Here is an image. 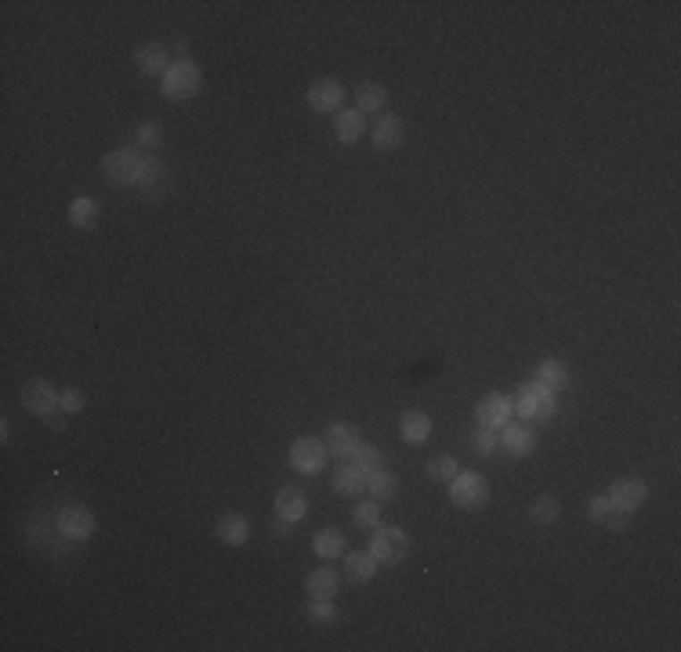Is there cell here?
<instances>
[{
    "label": "cell",
    "instance_id": "6da1fadb",
    "mask_svg": "<svg viewBox=\"0 0 681 652\" xmlns=\"http://www.w3.org/2000/svg\"><path fill=\"white\" fill-rule=\"evenodd\" d=\"M102 178L116 188H139L146 196H160L167 188V163L156 156V153H142V149H134V146H120L113 153L102 156Z\"/></svg>",
    "mask_w": 681,
    "mask_h": 652
},
{
    "label": "cell",
    "instance_id": "7a4b0ae2",
    "mask_svg": "<svg viewBox=\"0 0 681 652\" xmlns=\"http://www.w3.org/2000/svg\"><path fill=\"white\" fill-rule=\"evenodd\" d=\"M511 399H515V414L533 421V424H548L559 414V391H551L548 384H540V380L518 384V391Z\"/></svg>",
    "mask_w": 681,
    "mask_h": 652
},
{
    "label": "cell",
    "instance_id": "3957f363",
    "mask_svg": "<svg viewBox=\"0 0 681 652\" xmlns=\"http://www.w3.org/2000/svg\"><path fill=\"white\" fill-rule=\"evenodd\" d=\"M160 88H164V95H167L171 102L196 98L199 88H203V70H199V65H196L192 58H174V62L167 65V73H164Z\"/></svg>",
    "mask_w": 681,
    "mask_h": 652
},
{
    "label": "cell",
    "instance_id": "277c9868",
    "mask_svg": "<svg viewBox=\"0 0 681 652\" xmlns=\"http://www.w3.org/2000/svg\"><path fill=\"white\" fill-rule=\"evenodd\" d=\"M410 548H414V540H410V533H406L402 526H377V530H370V548L366 551L377 558V565H399V562H406Z\"/></svg>",
    "mask_w": 681,
    "mask_h": 652
},
{
    "label": "cell",
    "instance_id": "5b68a950",
    "mask_svg": "<svg viewBox=\"0 0 681 652\" xmlns=\"http://www.w3.org/2000/svg\"><path fill=\"white\" fill-rule=\"evenodd\" d=\"M22 406L33 414V417H40V421H51V417H58L62 414V391L47 380V377H29L26 384H22Z\"/></svg>",
    "mask_w": 681,
    "mask_h": 652
},
{
    "label": "cell",
    "instance_id": "8992f818",
    "mask_svg": "<svg viewBox=\"0 0 681 652\" xmlns=\"http://www.w3.org/2000/svg\"><path fill=\"white\" fill-rule=\"evenodd\" d=\"M95 511L88 504H65L58 514H55V533L70 544H84L95 537Z\"/></svg>",
    "mask_w": 681,
    "mask_h": 652
},
{
    "label": "cell",
    "instance_id": "52a82bcc",
    "mask_svg": "<svg viewBox=\"0 0 681 652\" xmlns=\"http://www.w3.org/2000/svg\"><path fill=\"white\" fill-rule=\"evenodd\" d=\"M493 489L486 482V475L479 472H457V479L450 482V500L460 507V511H483L490 504Z\"/></svg>",
    "mask_w": 681,
    "mask_h": 652
},
{
    "label": "cell",
    "instance_id": "ba28073f",
    "mask_svg": "<svg viewBox=\"0 0 681 652\" xmlns=\"http://www.w3.org/2000/svg\"><path fill=\"white\" fill-rule=\"evenodd\" d=\"M287 461H290V468H294L298 475L315 479V475L326 468L330 453H326V442H323V439H315V435H298V439L290 442Z\"/></svg>",
    "mask_w": 681,
    "mask_h": 652
},
{
    "label": "cell",
    "instance_id": "9c48e42d",
    "mask_svg": "<svg viewBox=\"0 0 681 652\" xmlns=\"http://www.w3.org/2000/svg\"><path fill=\"white\" fill-rule=\"evenodd\" d=\"M323 442H326V453L333 456V461H352V453H356L366 439H363V431H359L356 424H349V421H333V424H326Z\"/></svg>",
    "mask_w": 681,
    "mask_h": 652
},
{
    "label": "cell",
    "instance_id": "30bf717a",
    "mask_svg": "<svg viewBox=\"0 0 681 652\" xmlns=\"http://www.w3.org/2000/svg\"><path fill=\"white\" fill-rule=\"evenodd\" d=\"M605 497H609L612 507H620V511L635 514V511H642V504L649 500V486H645V479L627 475V479H617V482H612V486L605 489Z\"/></svg>",
    "mask_w": 681,
    "mask_h": 652
},
{
    "label": "cell",
    "instance_id": "8fae6325",
    "mask_svg": "<svg viewBox=\"0 0 681 652\" xmlns=\"http://www.w3.org/2000/svg\"><path fill=\"white\" fill-rule=\"evenodd\" d=\"M475 421L500 431L508 421H515V399L504 396V391H490V396H483L475 403Z\"/></svg>",
    "mask_w": 681,
    "mask_h": 652
},
{
    "label": "cell",
    "instance_id": "7c38bea8",
    "mask_svg": "<svg viewBox=\"0 0 681 652\" xmlns=\"http://www.w3.org/2000/svg\"><path fill=\"white\" fill-rule=\"evenodd\" d=\"M345 84L340 80H333V77H323V80H315L312 88H308V105H312V113H340L345 109Z\"/></svg>",
    "mask_w": 681,
    "mask_h": 652
},
{
    "label": "cell",
    "instance_id": "4fadbf2b",
    "mask_svg": "<svg viewBox=\"0 0 681 652\" xmlns=\"http://www.w3.org/2000/svg\"><path fill=\"white\" fill-rule=\"evenodd\" d=\"M536 449V431L533 424H522V421H508L500 428V453H508L511 461H522Z\"/></svg>",
    "mask_w": 681,
    "mask_h": 652
},
{
    "label": "cell",
    "instance_id": "5bb4252c",
    "mask_svg": "<svg viewBox=\"0 0 681 652\" xmlns=\"http://www.w3.org/2000/svg\"><path fill=\"white\" fill-rule=\"evenodd\" d=\"M370 142H374V149H381V153L399 149V146L406 142V120L395 116V113H381V120H377L374 130H370Z\"/></svg>",
    "mask_w": 681,
    "mask_h": 652
},
{
    "label": "cell",
    "instance_id": "9a60e30c",
    "mask_svg": "<svg viewBox=\"0 0 681 652\" xmlns=\"http://www.w3.org/2000/svg\"><path fill=\"white\" fill-rule=\"evenodd\" d=\"M214 537L225 544V548H243L250 540V518L240 514V511H229L214 522Z\"/></svg>",
    "mask_w": 681,
    "mask_h": 652
},
{
    "label": "cell",
    "instance_id": "2e32d148",
    "mask_svg": "<svg viewBox=\"0 0 681 652\" xmlns=\"http://www.w3.org/2000/svg\"><path fill=\"white\" fill-rule=\"evenodd\" d=\"M174 58H171V51L164 47V44H142L139 51H134V65H139V73L142 77H160L164 80V73H167V65H171Z\"/></svg>",
    "mask_w": 681,
    "mask_h": 652
},
{
    "label": "cell",
    "instance_id": "e0dca14e",
    "mask_svg": "<svg viewBox=\"0 0 681 652\" xmlns=\"http://www.w3.org/2000/svg\"><path fill=\"white\" fill-rule=\"evenodd\" d=\"M333 138H337L340 146L363 142V138H366V116H363L359 109H340V113L333 116Z\"/></svg>",
    "mask_w": 681,
    "mask_h": 652
},
{
    "label": "cell",
    "instance_id": "ac0fdd59",
    "mask_svg": "<svg viewBox=\"0 0 681 652\" xmlns=\"http://www.w3.org/2000/svg\"><path fill=\"white\" fill-rule=\"evenodd\" d=\"M305 591L308 598H337L340 595V573L333 565H319L305 576Z\"/></svg>",
    "mask_w": 681,
    "mask_h": 652
},
{
    "label": "cell",
    "instance_id": "d6986e66",
    "mask_svg": "<svg viewBox=\"0 0 681 652\" xmlns=\"http://www.w3.org/2000/svg\"><path fill=\"white\" fill-rule=\"evenodd\" d=\"M330 486L337 493H345V497H363L366 493V472L352 461H337V472L330 479Z\"/></svg>",
    "mask_w": 681,
    "mask_h": 652
},
{
    "label": "cell",
    "instance_id": "ffe728a7",
    "mask_svg": "<svg viewBox=\"0 0 681 652\" xmlns=\"http://www.w3.org/2000/svg\"><path fill=\"white\" fill-rule=\"evenodd\" d=\"M432 431H435V421H432L428 414H421V410L402 414V421H399V435H402L406 446H421V442H428Z\"/></svg>",
    "mask_w": 681,
    "mask_h": 652
},
{
    "label": "cell",
    "instance_id": "44dd1931",
    "mask_svg": "<svg viewBox=\"0 0 681 652\" xmlns=\"http://www.w3.org/2000/svg\"><path fill=\"white\" fill-rule=\"evenodd\" d=\"M276 514L287 518L290 526H294V522H301V518L308 514V497H305V489H298V486H280V489H276Z\"/></svg>",
    "mask_w": 681,
    "mask_h": 652
},
{
    "label": "cell",
    "instance_id": "7402d4cb",
    "mask_svg": "<svg viewBox=\"0 0 681 652\" xmlns=\"http://www.w3.org/2000/svg\"><path fill=\"white\" fill-rule=\"evenodd\" d=\"M98 222H102V204L95 196H77V200H70V225L73 229L91 232Z\"/></svg>",
    "mask_w": 681,
    "mask_h": 652
},
{
    "label": "cell",
    "instance_id": "603a6c76",
    "mask_svg": "<svg viewBox=\"0 0 681 652\" xmlns=\"http://www.w3.org/2000/svg\"><path fill=\"white\" fill-rule=\"evenodd\" d=\"M533 380L548 384L551 391H566V388H569V380H573V370H569V363H566V359H543V363L536 366Z\"/></svg>",
    "mask_w": 681,
    "mask_h": 652
},
{
    "label": "cell",
    "instance_id": "cb8c5ba5",
    "mask_svg": "<svg viewBox=\"0 0 681 652\" xmlns=\"http://www.w3.org/2000/svg\"><path fill=\"white\" fill-rule=\"evenodd\" d=\"M312 551H315V558H326V562L345 558V533H340L337 526H323L312 537Z\"/></svg>",
    "mask_w": 681,
    "mask_h": 652
},
{
    "label": "cell",
    "instance_id": "d4e9b609",
    "mask_svg": "<svg viewBox=\"0 0 681 652\" xmlns=\"http://www.w3.org/2000/svg\"><path fill=\"white\" fill-rule=\"evenodd\" d=\"M377 558L370 551H345V576L352 583H370L377 576Z\"/></svg>",
    "mask_w": 681,
    "mask_h": 652
},
{
    "label": "cell",
    "instance_id": "484cf974",
    "mask_svg": "<svg viewBox=\"0 0 681 652\" xmlns=\"http://www.w3.org/2000/svg\"><path fill=\"white\" fill-rule=\"evenodd\" d=\"M388 105V91H384V84H374V80H363L359 88H356V109L366 116V113H381Z\"/></svg>",
    "mask_w": 681,
    "mask_h": 652
},
{
    "label": "cell",
    "instance_id": "4316f807",
    "mask_svg": "<svg viewBox=\"0 0 681 652\" xmlns=\"http://www.w3.org/2000/svg\"><path fill=\"white\" fill-rule=\"evenodd\" d=\"M130 146L142 149V153H160L164 149V127L156 120L139 123V127H134V135H130Z\"/></svg>",
    "mask_w": 681,
    "mask_h": 652
},
{
    "label": "cell",
    "instance_id": "83f0119b",
    "mask_svg": "<svg viewBox=\"0 0 681 652\" xmlns=\"http://www.w3.org/2000/svg\"><path fill=\"white\" fill-rule=\"evenodd\" d=\"M559 514H562V504H559V497H551V493L529 500V518L536 522V526H555Z\"/></svg>",
    "mask_w": 681,
    "mask_h": 652
},
{
    "label": "cell",
    "instance_id": "f1b7e54d",
    "mask_svg": "<svg viewBox=\"0 0 681 652\" xmlns=\"http://www.w3.org/2000/svg\"><path fill=\"white\" fill-rule=\"evenodd\" d=\"M395 493H399V479H395L391 472L377 468V472H370V475H366V497H374V500L388 504Z\"/></svg>",
    "mask_w": 681,
    "mask_h": 652
},
{
    "label": "cell",
    "instance_id": "f546056e",
    "mask_svg": "<svg viewBox=\"0 0 681 652\" xmlns=\"http://www.w3.org/2000/svg\"><path fill=\"white\" fill-rule=\"evenodd\" d=\"M425 472H428V479L432 482H453L457 479V472H460V464H457V456H450V453H439V456H432V461L425 464Z\"/></svg>",
    "mask_w": 681,
    "mask_h": 652
},
{
    "label": "cell",
    "instance_id": "4dcf8cb0",
    "mask_svg": "<svg viewBox=\"0 0 681 652\" xmlns=\"http://www.w3.org/2000/svg\"><path fill=\"white\" fill-rule=\"evenodd\" d=\"M471 449H475V456H493V453H500V431L479 424V428H475V435H471Z\"/></svg>",
    "mask_w": 681,
    "mask_h": 652
},
{
    "label": "cell",
    "instance_id": "1f68e13d",
    "mask_svg": "<svg viewBox=\"0 0 681 652\" xmlns=\"http://www.w3.org/2000/svg\"><path fill=\"white\" fill-rule=\"evenodd\" d=\"M352 522H356L359 530H366V533L377 530V526H381V500H374V497H370V500H359V504L352 507Z\"/></svg>",
    "mask_w": 681,
    "mask_h": 652
},
{
    "label": "cell",
    "instance_id": "d6a6232c",
    "mask_svg": "<svg viewBox=\"0 0 681 652\" xmlns=\"http://www.w3.org/2000/svg\"><path fill=\"white\" fill-rule=\"evenodd\" d=\"M308 620H312L315 627H330V623L340 620V613H337L333 598H308Z\"/></svg>",
    "mask_w": 681,
    "mask_h": 652
},
{
    "label": "cell",
    "instance_id": "836d02e7",
    "mask_svg": "<svg viewBox=\"0 0 681 652\" xmlns=\"http://www.w3.org/2000/svg\"><path fill=\"white\" fill-rule=\"evenodd\" d=\"M352 464H359V468L370 475V472L384 468V453H381V446H374V442H363V446L352 453Z\"/></svg>",
    "mask_w": 681,
    "mask_h": 652
},
{
    "label": "cell",
    "instance_id": "e575fe53",
    "mask_svg": "<svg viewBox=\"0 0 681 652\" xmlns=\"http://www.w3.org/2000/svg\"><path fill=\"white\" fill-rule=\"evenodd\" d=\"M84 406H88V396L80 388H62V414L77 417V414H84Z\"/></svg>",
    "mask_w": 681,
    "mask_h": 652
},
{
    "label": "cell",
    "instance_id": "d590c367",
    "mask_svg": "<svg viewBox=\"0 0 681 652\" xmlns=\"http://www.w3.org/2000/svg\"><path fill=\"white\" fill-rule=\"evenodd\" d=\"M612 511V504H609V497L605 493H594L591 500H587V518L591 522H598V526H601V522H605V514Z\"/></svg>",
    "mask_w": 681,
    "mask_h": 652
},
{
    "label": "cell",
    "instance_id": "8d00e7d4",
    "mask_svg": "<svg viewBox=\"0 0 681 652\" xmlns=\"http://www.w3.org/2000/svg\"><path fill=\"white\" fill-rule=\"evenodd\" d=\"M601 526H605V530H612V533H620V530H627V526H631V514H627V511H620V507H612V511L605 514Z\"/></svg>",
    "mask_w": 681,
    "mask_h": 652
},
{
    "label": "cell",
    "instance_id": "74e56055",
    "mask_svg": "<svg viewBox=\"0 0 681 652\" xmlns=\"http://www.w3.org/2000/svg\"><path fill=\"white\" fill-rule=\"evenodd\" d=\"M290 533H294V530H290V522H287V518H280V514L272 518V537H276V540H287Z\"/></svg>",
    "mask_w": 681,
    "mask_h": 652
},
{
    "label": "cell",
    "instance_id": "f35d334b",
    "mask_svg": "<svg viewBox=\"0 0 681 652\" xmlns=\"http://www.w3.org/2000/svg\"><path fill=\"white\" fill-rule=\"evenodd\" d=\"M174 54H178V58H189V40H174Z\"/></svg>",
    "mask_w": 681,
    "mask_h": 652
},
{
    "label": "cell",
    "instance_id": "ab89813d",
    "mask_svg": "<svg viewBox=\"0 0 681 652\" xmlns=\"http://www.w3.org/2000/svg\"><path fill=\"white\" fill-rule=\"evenodd\" d=\"M0 439H4V442L12 439V424H8V421H0Z\"/></svg>",
    "mask_w": 681,
    "mask_h": 652
}]
</instances>
